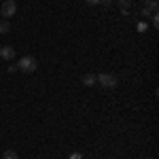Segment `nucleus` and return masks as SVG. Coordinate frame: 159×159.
<instances>
[{"label": "nucleus", "mask_w": 159, "mask_h": 159, "mask_svg": "<svg viewBox=\"0 0 159 159\" xmlns=\"http://www.w3.org/2000/svg\"><path fill=\"white\" fill-rule=\"evenodd\" d=\"M36 57H32V55H24L21 60L17 61V70H21V72H34L36 70Z\"/></svg>", "instance_id": "obj_1"}, {"label": "nucleus", "mask_w": 159, "mask_h": 159, "mask_svg": "<svg viewBox=\"0 0 159 159\" xmlns=\"http://www.w3.org/2000/svg\"><path fill=\"white\" fill-rule=\"evenodd\" d=\"M96 83L102 85L104 89H115V87H117V79H115L112 74H108V72H102V74L96 76Z\"/></svg>", "instance_id": "obj_2"}, {"label": "nucleus", "mask_w": 159, "mask_h": 159, "mask_svg": "<svg viewBox=\"0 0 159 159\" xmlns=\"http://www.w3.org/2000/svg\"><path fill=\"white\" fill-rule=\"evenodd\" d=\"M0 13H2V17H13L15 13H17V4H15V0H4L2 2V9H0Z\"/></svg>", "instance_id": "obj_3"}, {"label": "nucleus", "mask_w": 159, "mask_h": 159, "mask_svg": "<svg viewBox=\"0 0 159 159\" xmlns=\"http://www.w3.org/2000/svg\"><path fill=\"white\" fill-rule=\"evenodd\" d=\"M0 57L4 61H11L15 57V49H13L11 45H4V47H0Z\"/></svg>", "instance_id": "obj_4"}, {"label": "nucleus", "mask_w": 159, "mask_h": 159, "mask_svg": "<svg viewBox=\"0 0 159 159\" xmlns=\"http://www.w3.org/2000/svg\"><path fill=\"white\" fill-rule=\"evenodd\" d=\"M144 15H155L157 13V0H148L147 4H144Z\"/></svg>", "instance_id": "obj_5"}, {"label": "nucleus", "mask_w": 159, "mask_h": 159, "mask_svg": "<svg viewBox=\"0 0 159 159\" xmlns=\"http://www.w3.org/2000/svg\"><path fill=\"white\" fill-rule=\"evenodd\" d=\"M81 81H83V85H87V87L96 85V74H83Z\"/></svg>", "instance_id": "obj_6"}, {"label": "nucleus", "mask_w": 159, "mask_h": 159, "mask_svg": "<svg viewBox=\"0 0 159 159\" xmlns=\"http://www.w3.org/2000/svg\"><path fill=\"white\" fill-rule=\"evenodd\" d=\"M119 7H121V13L127 15V9L132 7V0H119Z\"/></svg>", "instance_id": "obj_7"}, {"label": "nucleus", "mask_w": 159, "mask_h": 159, "mask_svg": "<svg viewBox=\"0 0 159 159\" xmlns=\"http://www.w3.org/2000/svg\"><path fill=\"white\" fill-rule=\"evenodd\" d=\"M2 159H19V157H17V153H15V151L9 148V151H4V153H2Z\"/></svg>", "instance_id": "obj_8"}, {"label": "nucleus", "mask_w": 159, "mask_h": 159, "mask_svg": "<svg viewBox=\"0 0 159 159\" xmlns=\"http://www.w3.org/2000/svg\"><path fill=\"white\" fill-rule=\"evenodd\" d=\"M9 30H11V25H9L7 19H4V21H0V34H7Z\"/></svg>", "instance_id": "obj_9"}, {"label": "nucleus", "mask_w": 159, "mask_h": 159, "mask_svg": "<svg viewBox=\"0 0 159 159\" xmlns=\"http://www.w3.org/2000/svg\"><path fill=\"white\" fill-rule=\"evenodd\" d=\"M151 17H153V28H157V25H159V17H157V13H155V15H151Z\"/></svg>", "instance_id": "obj_10"}, {"label": "nucleus", "mask_w": 159, "mask_h": 159, "mask_svg": "<svg viewBox=\"0 0 159 159\" xmlns=\"http://www.w3.org/2000/svg\"><path fill=\"white\" fill-rule=\"evenodd\" d=\"M70 159H83V155H81V153H72V155H70Z\"/></svg>", "instance_id": "obj_11"}, {"label": "nucleus", "mask_w": 159, "mask_h": 159, "mask_svg": "<svg viewBox=\"0 0 159 159\" xmlns=\"http://www.w3.org/2000/svg\"><path fill=\"white\" fill-rule=\"evenodd\" d=\"M87 4H100V0H85Z\"/></svg>", "instance_id": "obj_12"}, {"label": "nucleus", "mask_w": 159, "mask_h": 159, "mask_svg": "<svg viewBox=\"0 0 159 159\" xmlns=\"http://www.w3.org/2000/svg\"><path fill=\"white\" fill-rule=\"evenodd\" d=\"M100 2H106V4H108V2H110V0H100Z\"/></svg>", "instance_id": "obj_13"}, {"label": "nucleus", "mask_w": 159, "mask_h": 159, "mask_svg": "<svg viewBox=\"0 0 159 159\" xmlns=\"http://www.w3.org/2000/svg\"><path fill=\"white\" fill-rule=\"evenodd\" d=\"M147 159H153V157H147Z\"/></svg>", "instance_id": "obj_14"}]
</instances>
